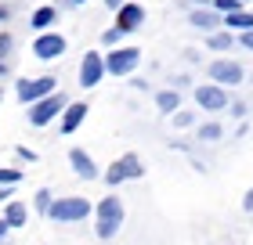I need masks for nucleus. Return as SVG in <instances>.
<instances>
[{
	"label": "nucleus",
	"mask_w": 253,
	"mask_h": 245,
	"mask_svg": "<svg viewBox=\"0 0 253 245\" xmlns=\"http://www.w3.org/2000/svg\"><path fill=\"white\" fill-rule=\"evenodd\" d=\"M120 224H123V202H120L116 195H105L98 202V224H94L98 238H116Z\"/></svg>",
	"instance_id": "nucleus-1"
},
{
	"label": "nucleus",
	"mask_w": 253,
	"mask_h": 245,
	"mask_svg": "<svg viewBox=\"0 0 253 245\" xmlns=\"http://www.w3.org/2000/svg\"><path fill=\"white\" fill-rule=\"evenodd\" d=\"M87 213H90V202L80 195H65L58 202H51V209H47V216L54 224H76V220H87Z\"/></svg>",
	"instance_id": "nucleus-2"
},
{
	"label": "nucleus",
	"mask_w": 253,
	"mask_h": 245,
	"mask_svg": "<svg viewBox=\"0 0 253 245\" xmlns=\"http://www.w3.org/2000/svg\"><path fill=\"white\" fill-rule=\"evenodd\" d=\"M65 105H69V98L62 94V90H51L47 98H40V101L29 105V123H33V126H47L54 115L65 112Z\"/></svg>",
	"instance_id": "nucleus-3"
},
{
	"label": "nucleus",
	"mask_w": 253,
	"mask_h": 245,
	"mask_svg": "<svg viewBox=\"0 0 253 245\" xmlns=\"http://www.w3.org/2000/svg\"><path fill=\"white\" fill-rule=\"evenodd\" d=\"M137 177H145V166H141V159H137L134 151L120 155V159L105 170V180L112 184V188H116V184H123V180H137Z\"/></svg>",
	"instance_id": "nucleus-4"
},
{
	"label": "nucleus",
	"mask_w": 253,
	"mask_h": 245,
	"mask_svg": "<svg viewBox=\"0 0 253 245\" xmlns=\"http://www.w3.org/2000/svg\"><path fill=\"white\" fill-rule=\"evenodd\" d=\"M51 90H58V83H54V76H37V79H18L15 94H18V101H22V105H33V101L47 98Z\"/></svg>",
	"instance_id": "nucleus-5"
},
{
	"label": "nucleus",
	"mask_w": 253,
	"mask_h": 245,
	"mask_svg": "<svg viewBox=\"0 0 253 245\" xmlns=\"http://www.w3.org/2000/svg\"><path fill=\"white\" fill-rule=\"evenodd\" d=\"M137 62H141V47H116V51H109L105 69L112 76H126L137 69Z\"/></svg>",
	"instance_id": "nucleus-6"
},
{
	"label": "nucleus",
	"mask_w": 253,
	"mask_h": 245,
	"mask_svg": "<svg viewBox=\"0 0 253 245\" xmlns=\"http://www.w3.org/2000/svg\"><path fill=\"white\" fill-rule=\"evenodd\" d=\"M105 72H109V69H105V58H101L98 51H87L84 62H80V87H87V90L98 87Z\"/></svg>",
	"instance_id": "nucleus-7"
},
{
	"label": "nucleus",
	"mask_w": 253,
	"mask_h": 245,
	"mask_svg": "<svg viewBox=\"0 0 253 245\" xmlns=\"http://www.w3.org/2000/svg\"><path fill=\"white\" fill-rule=\"evenodd\" d=\"M195 105L206 112H221V108H228V94L221 83H203V87H195Z\"/></svg>",
	"instance_id": "nucleus-8"
},
{
	"label": "nucleus",
	"mask_w": 253,
	"mask_h": 245,
	"mask_svg": "<svg viewBox=\"0 0 253 245\" xmlns=\"http://www.w3.org/2000/svg\"><path fill=\"white\" fill-rule=\"evenodd\" d=\"M206 76H210L213 83H221V87H235V83H243V65L221 58V62H213L210 69H206Z\"/></svg>",
	"instance_id": "nucleus-9"
},
{
	"label": "nucleus",
	"mask_w": 253,
	"mask_h": 245,
	"mask_svg": "<svg viewBox=\"0 0 253 245\" xmlns=\"http://www.w3.org/2000/svg\"><path fill=\"white\" fill-rule=\"evenodd\" d=\"M33 54H37L40 62L62 58V54H65V36H58V33H40L37 43H33Z\"/></svg>",
	"instance_id": "nucleus-10"
},
{
	"label": "nucleus",
	"mask_w": 253,
	"mask_h": 245,
	"mask_svg": "<svg viewBox=\"0 0 253 245\" xmlns=\"http://www.w3.org/2000/svg\"><path fill=\"white\" fill-rule=\"evenodd\" d=\"M69 162H73V173H76L80 180H94V177H98L94 159H90L84 148H73V151H69Z\"/></svg>",
	"instance_id": "nucleus-11"
},
{
	"label": "nucleus",
	"mask_w": 253,
	"mask_h": 245,
	"mask_svg": "<svg viewBox=\"0 0 253 245\" xmlns=\"http://www.w3.org/2000/svg\"><path fill=\"white\" fill-rule=\"evenodd\" d=\"M84 119H87V105L84 101H69L65 112H62V134H76Z\"/></svg>",
	"instance_id": "nucleus-12"
},
{
	"label": "nucleus",
	"mask_w": 253,
	"mask_h": 245,
	"mask_svg": "<svg viewBox=\"0 0 253 245\" xmlns=\"http://www.w3.org/2000/svg\"><path fill=\"white\" fill-rule=\"evenodd\" d=\"M141 22H145V7H141V4H123L120 15H116V26H120L123 33H134Z\"/></svg>",
	"instance_id": "nucleus-13"
},
{
	"label": "nucleus",
	"mask_w": 253,
	"mask_h": 245,
	"mask_svg": "<svg viewBox=\"0 0 253 245\" xmlns=\"http://www.w3.org/2000/svg\"><path fill=\"white\" fill-rule=\"evenodd\" d=\"M54 22H58V11H54V7H37V11H33V18H29V26L37 33H47Z\"/></svg>",
	"instance_id": "nucleus-14"
},
{
	"label": "nucleus",
	"mask_w": 253,
	"mask_h": 245,
	"mask_svg": "<svg viewBox=\"0 0 253 245\" xmlns=\"http://www.w3.org/2000/svg\"><path fill=\"white\" fill-rule=\"evenodd\" d=\"M221 22H224V18L217 15V11H206V4L192 11V26H195V29H213V26H221Z\"/></svg>",
	"instance_id": "nucleus-15"
},
{
	"label": "nucleus",
	"mask_w": 253,
	"mask_h": 245,
	"mask_svg": "<svg viewBox=\"0 0 253 245\" xmlns=\"http://www.w3.org/2000/svg\"><path fill=\"white\" fill-rule=\"evenodd\" d=\"M224 26L246 33V29H253V15H250V11H243V7H239V11H228V15H224Z\"/></svg>",
	"instance_id": "nucleus-16"
},
{
	"label": "nucleus",
	"mask_w": 253,
	"mask_h": 245,
	"mask_svg": "<svg viewBox=\"0 0 253 245\" xmlns=\"http://www.w3.org/2000/svg\"><path fill=\"white\" fill-rule=\"evenodd\" d=\"M156 105H159V112H177L181 108V98H177V90H159L156 94Z\"/></svg>",
	"instance_id": "nucleus-17"
},
{
	"label": "nucleus",
	"mask_w": 253,
	"mask_h": 245,
	"mask_svg": "<svg viewBox=\"0 0 253 245\" xmlns=\"http://www.w3.org/2000/svg\"><path fill=\"white\" fill-rule=\"evenodd\" d=\"M4 216H7V224H11V227H22V224H26V220H29V209L22 206V202H11Z\"/></svg>",
	"instance_id": "nucleus-18"
},
{
	"label": "nucleus",
	"mask_w": 253,
	"mask_h": 245,
	"mask_svg": "<svg viewBox=\"0 0 253 245\" xmlns=\"http://www.w3.org/2000/svg\"><path fill=\"white\" fill-rule=\"evenodd\" d=\"M210 47H213V51H228V47H232V29H228V33H213V36H210Z\"/></svg>",
	"instance_id": "nucleus-19"
},
{
	"label": "nucleus",
	"mask_w": 253,
	"mask_h": 245,
	"mask_svg": "<svg viewBox=\"0 0 253 245\" xmlns=\"http://www.w3.org/2000/svg\"><path fill=\"white\" fill-rule=\"evenodd\" d=\"M126 36V33L120 29V26H112V29H105V33H101V43H105V47H116V43Z\"/></svg>",
	"instance_id": "nucleus-20"
},
{
	"label": "nucleus",
	"mask_w": 253,
	"mask_h": 245,
	"mask_svg": "<svg viewBox=\"0 0 253 245\" xmlns=\"http://www.w3.org/2000/svg\"><path fill=\"white\" fill-rule=\"evenodd\" d=\"M51 202H54V198H51V191H47V188H40V191H37V209H40L43 216H47V209H51Z\"/></svg>",
	"instance_id": "nucleus-21"
},
{
	"label": "nucleus",
	"mask_w": 253,
	"mask_h": 245,
	"mask_svg": "<svg viewBox=\"0 0 253 245\" xmlns=\"http://www.w3.org/2000/svg\"><path fill=\"white\" fill-rule=\"evenodd\" d=\"M199 137H203V141H221V126H217V123H206L203 130H199Z\"/></svg>",
	"instance_id": "nucleus-22"
},
{
	"label": "nucleus",
	"mask_w": 253,
	"mask_h": 245,
	"mask_svg": "<svg viewBox=\"0 0 253 245\" xmlns=\"http://www.w3.org/2000/svg\"><path fill=\"white\" fill-rule=\"evenodd\" d=\"M18 180H22V173H18V170L0 166V184H18Z\"/></svg>",
	"instance_id": "nucleus-23"
},
{
	"label": "nucleus",
	"mask_w": 253,
	"mask_h": 245,
	"mask_svg": "<svg viewBox=\"0 0 253 245\" xmlns=\"http://www.w3.org/2000/svg\"><path fill=\"white\" fill-rule=\"evenodd\" d=\"M213 7L221 11V15H228V11H239V7H243V0H213Z\"/></svg>",
	"instance_id": "nucleus-24"
},
{
	"label": "nucleus",
	"mask_w": 253,
	"mask_h": 245,
	"mask_svg": "<svg viewBox=\"0 0 253 245\" xmlns=\"http://www.w3.org/2000/svg\"><path fill=\"white\" fill-rule=\"evenodd\" d=\"M11 43H15V36H11V33H0V62H4V58H7Z\"/></svg>",
	"instance_id": "nucleus-25"
},
{
	"label": "nucleus",
	"mask_w": 253,
	"mask_h": 245,
	"mask_svg": "<svg viewBox=\"0 0 253 245\" xmlns=\"http://www.w3.org/2000/svg\"><path fill=\"white\" fill-rule=\"evenodd\" d=\"M15 155L22 162H37V151H33V148H15Z\"/></svg>",
	"instance_id": "nucleus-26"
},
{
	"label": "nucleus",
	"mask_w": 253,
	"mask_h": 245,
	"mask_svg": "<svg viewBox=\"0 0 253 245\" xmlns=\"http://www.w3.org/2000/svg\"><path fill=\"white\" fill-rule=\"evenodd\" d=\"M174 123H177V126H188V123H192V112H177Z\"/></svg>",
	"instance_id": "nucleus-27"
},
{
	"label": "nucleus",
	"mask_w": 253,
	"mask_h": 245,
	"mask_svg": "<svg viewBox=\"0 0 253 245\" xmlns=\"http://www.w3.org/2000/svg\"><path fill=\"white\" fill-rule=\"evenodd\" d=\"M11 188H15V184H0V202H7V198H11Z\"/></svg>",
	"instance_id": "nucleus-28"
},
{
	"label": "nucleus",
	"mask_w": 253,
	"mask_h": 245,
	"mask_svg": "<svg viewBox=\"0 0 253 245\" xmlns=\"http://www.w3.org/2000/svg\"><path fill=\"white\" fill-rule=\"evenodd\" d=\"M243 47H250V51H253V29H246V33H243Z\"/></svg>",
	"instance_id": "nucleus-29"
},
{
	"label": "nucleus",
	"mask_w": 253,
	"mask_h": 245,
	"mask_svg": "<svg viewBox=\"0 0 253 245\" xmlns=\"http://www.w3.org/2000/svg\"><path fill=\"white\" fill-rule=\"evenodd\" d=\"M7 231H11V224H7V216H4V220H0V242L7 238Z\"/></svg>",
	"instance_id": "nucleus-30"
},
{
	"label": "nucleus",
	"mask_w": 253,
	"mask_h": 245,
	"mask_svg": "<svg viewBox=\"0 0 253 245\" xmlns=\"http://www.w3.org/2000/svg\"><path fill=\"white\" fill-rule=\"evenodd\" d=\"M243 209H253V188L246 191V198H243Z\"/></svg>",
	"instance_id": "nucleus-31"
},
{
	"label": "nucleus",
	"mask_w": 253,
	"mask_h": 245,
	"mask_svg": "<svg viewBox=\"0 0 253 245\" xmlns=\"http://www.w3.org/2000/svg\"><path fill=\"white\" fill-rule=\"evenodd\" d=\"M126 4V0H105V7H112V11H116V7H123Z\"/></svg>",
	"instance_id": "nucleus-32"
},
{
	"label": "nucleus",
	"mask_w": 253,
	"mask_h": 245,
	"mask_svg": "<svg viewBox=\"0 0 253 245\" xmlns=\"http://www.w3.org/2000/svg\"><path fill=\"white\" fill-rule=\"evenodd\" d=\"M4 18H7V7H0V22H4Z\"/></svg>",
	"instance_id": "nucleus-33"
},
{
	"label": "nucleus",
	"mask_w": 253,
	"mask_h": 245,
	"mask_svg": "<svg viewBox=\"0 0 253 245\" xmlns=\"http://www.w3.org/2000/svg\"><path fill=\"white\" fill-rule=\"evenodd\" d=\"M4 72H7V65H4V62H0V76H4Z\"/></svg>",
	"instance_id": "nucleus-34"
},
{
	"label": "nucleus",
	"mask_w": 253,
	"mask_h": 245,
	"mask_svg": "<svg viewBox=\"0 0 253 245\" xmlns=\"http://www.w3.org/2000/svg\"><path fill=\"white\" fill-rule=\"evenodd\" d=\"M195 4H210V0H195Z\"/></svg>",
	"instance_id": "nucleus-35"
},
{
	"label": "nucleus",
	"mask_w": 253,
	"mask_h": 245,
	"mask_svg": "<svg viewBox=\"0 0 253 245\" xmlns=\"http://www.w3.org/2000/svg\"><path fill=\"white\" fill-rule=\"evenodd\" d=\"M73 4H87V0H73Z\"/></svg>",
	"instance_id": "nucleus-36"
},
{
	"label": "nucleus",
	"mask_w": 253,
	"mask_h": 245,
	"mask_svg": "<svg viewBox=\"0 0 253 245\" xmlns=\"http://www.w3.org/2000/svg\"><path fill=\"white\" fill-rule=\"evenodd\" d=\"M243 4H246V0H243Z\"/></svg>",
	"instance_id": "nucleus-37"
}]
</instances>
